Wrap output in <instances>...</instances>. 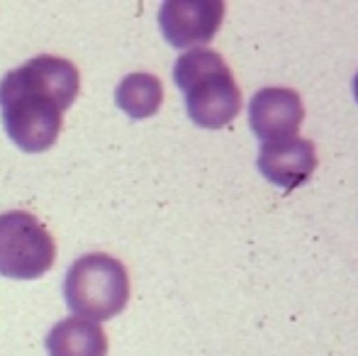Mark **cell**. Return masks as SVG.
Segmentation results:
<instances>
[{
    "label": "cell",
    "mask_w": 358,
    "mask_h": 356,
    "mask_svg": "<svg viewBox=\"0 0 358 356\" xmlns=\"http://www.w3.org/2000/svg\"><path fill=\"white\" fill-rule=\"evenodd\" d=\"M317 169V149L310 139H283V142H268L261 147L259 171L266 180L283 190L300 188L312 178Z\"/></svg>",
    "instance_id": "obj_7"
},
{
    "label": "cell",
    "mask_w": 358,
    "mask_h": 356,
    "mask_svg": "<svg viewBox=\"0 0 358 356\" xmlns=\"http://www.w3.org/2000/svg\"><path fill=\"white\" fill-rule=\"evenodd\" d=\"M115 100L132 120L151 118L159 113L161 103H164V83L154 73H129L120 81L117 90H115Z\"/></svg>",
    "instance_id": "obj_9"
},
{
    "label": "cell",
    "mask_w": 358,
    "mask_h": 356,
    "mask_svg": "<svg viewBox=\"0 0 358 356\" xmlns=\"http://www.w3.org/2000/svg\"><path fill=\"white\" fill-rule=\"evenodd\" d=\"M173 78L185 93V110L198 127H227L241 113V90L222 54L188 49L173 66Z\"/></svg>",
    "instance_id": "obj_2"
},
{
    "label": "cell",
    "mask_w": 358,
    "mask_h": 356,
    "mask_svg": "<svg viewBox=\"0 0 358 356\" xmlns=\"http://www.w3.org/2000/svg\"><path fill=\"white\" fill-rule=\"evenodd\" d=\"M224 10L222 0H169L159 10L161 32L176 49L208 44L222 27Z\"/></svg>",
    "instance_id": "obj_5"
},
{
    "label": "cell",
    "mask_w": 358,
    "mask_h": 356,
    "mask_svg": "<svg viewBox=\"0 0 358 356\" xmlns=\"http://www.w3.org/2000/svg\"><path fill=\"white\" fill-rule=\"evenodd\" d=\"M354 95H356V100H358V73H356V78H354Z\"/></svg>",
    "instance_id": "obj_10"
},
{
    "label": "cell",
    "mask_w": 358,
    "mask_h": 356,
    "mask_svg": "<svg viewBox=\"0 0 358 356\" xmlns=\"http://www.w3.org/2000/svg\"><path fill=\"white\" fill-rule=\"evenodd\" d=\"M49 356H108V334L98 322L83 318H66L47 334Z\"/></svg>",
    "instance_id": "obj_8"
},
{
    "label": "cell",
    "mask_w": 358,
    "mask_h": 356,
    "mask_svg": "<svg viewBox=\"0 0 358 356\" xmlns=\"http://www.w3.org/2000/svg\"><path fill=\"white\" fill-rule=\"evenodd\" d=\"M305 120V105L292 88H261L249 103V124L264 144L292 139Z\"/></svg>",
    "instance_id": "obj_6"
},
{
    "label": "cell",
    "mask_w": 358,
    "mask_h": 356,
    "mask_svg": "<svg viewBox=\"0 0 358 356\" xmlns=\"http://www.w3.org/2000/svg\"><path fill=\"white\" fill-rule=\"evenodd\" d=\"M80 73L73 62L52 54L29 59L0 81V113L8 137L22 152L39 154L54 147L64 113L76 103Z\"/></svg>",
    "instance_id": "obj_1"
},
{
    "label": "cell",
    "mask_w": 358,
    "mask_h": 356,
    "mask_svg": "<svg viewBox=\"0 0 358 356\" xmlns=\"http://www.w3.org/2000/svg\"><path fill=\"white\" fill-rule=\"evenodd\" d=\"M57 262V242L49 229L24 210L0 215V276L34 280Z\"/></svg>",
    "instance_id": "obj_4"
},
{
    "label": "cell",
    "mask_w": 358,
    "mask_h": 356,
    "mask_svg": "<svg viewBox=\"0 0 358 356\" xmlns=\"http://www.w3.org/2000/svg\"><path fill=\"white\" fill-rule=\"evenodd\" d=\"M64 298L73 318L103 322L127 308L129 276L122 262L103 252L76 259L64 280Z\"/></svg>",
    "instance_id": "obj_3"
}]
</instances>
